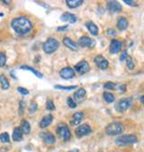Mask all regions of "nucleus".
<instances>
[{
	"instance_id": "1",
	"label": "nucleus",
	"mask_w": 144,
	"mask_h": 152,
	"mask_svg": "<svg viewBox=\"0 0 144 152\" xmlns=\"http://www.w3.org/2000/svg\"><path fill=\"white\" fill-rule=\"evenodd\" d=\"M11 26L14 31L20 35L28 34L33 29L32 22L24 16H19L13 19L11 22Z\"/></svg>"
},
{
	"instance_id": "2",
	"label": "nucleus",
	"mask_w": 144,
	"mask_h": 152,
	"mask_svg": "<svg viewBox=\"0 0 144 152\" xmlns=\"http://www.w3.org/2000/svg\"><path fill=\"white\" fill-rule=\"evenodd\" d=\"M60 47V42L54 38H49L42 45V50L47 54H51L55 52Z\"/></svg>"
},
{
	"instance_id": "3",
	"label": "nucleus",
	"mask_w": 144,
	"mask_h": 152,
	"mask_svg": "<svg viewBox=\"0 0 144 152\" xmlns=\"http://www.w3.org/2000/svg\"><path fill=\"white\" fill-rule=\"evenodd\" d=\"M124 132V126L120 123H111L105 127V132L107 135L115 136L119 135Z\"/></svg>"
},
{
	"instance_id": "4",
	"label": "nucleus",
	"mask_w": 144,
	"mask_h": 152,
	"mask_svg": "<svg viewBox=\"0 0 144 152\" xmlns=\"http://www.w3.org/2000/svg\"><path fill=\"white\" fill-rule=\"evenodd\" d=\"M138 141V138L135 135H123L115 140V144L118 146H128L134 144Z\"/></svg>"
},
{
	"instance_id": "5",
	"label": "nucleus",
	"mask_w": 144,
	"mask_h": 152,
	"mask_svg": "<svg viewBox=\"0 0 144 152\" xmlns=\"http://www.w3.org/2000/svg\"><path fill=\"white\" fill-rule=\"evenodd\" d=\"M57 133H58V135L60 136L61 139H62V140H65V141H68L71 138L70 130L67 126V124H61L59 126H58Z\"/></svg>"
},
{
	"instance_id": "6",
	"label": "nucleus",
	"mask_w": 144,
	"mask_h": 152,
	"mask_svg": "<svg viewBox=\"0 0 144 152\" xmlns=\"http://www.w3.org/2000/svg\"><path fill=\"white\" fill-rule=\"evenodd\" d=\"M92 132V129L90 128V126L88 124H82V125H79L76 131H75V133H76V136L77 138H82L86 135H88Z\"/></svg>"
},
{
	"instance_id": "7",
	"label": "nucleus",
	"mask_w": 144,
	"mask_h": 152,
	"mask_svg": "<svg viewBox=\"0 0 144 152\" xmlns=\"http://www.w3.org/2000/svg\"><path fill=\"white\" fill-rule=\"evenodd\" d=\"M131 104H132V99L130 98L121 99L120 101L117 102L116 104H115V109L120 113H123V112H125L131 106Z\"/></svg>"
},
{
	"instance_id": "8",
	"label": "nucleus",
	"mask_w": 144,
	"mask_h": 152,
	"mask_svg": "<svg viewBox=\"0 0 144 152\" xmlns=\"http://www.w3.org/2000/svg\"><path fill=\"white\" fill-rule=\"evenodd\" d=\"M75 70L79 73L80 75H83L85 73H88L90 70V66L88 61L86 60H81L76 66H75Z\"/></svg>"
},
{
	"instance_id": "9",
	"label": "nucleus",
	"mask_w": 144,
	"mask_h": 152,
	"mask_svg": "<svg viewBox=\"0 0 144 152\" xmlns=\"http://www.w3.org/2000/svg\"><path fill=\"white\" fill-rule=\"evenodd\" d=\"M94 61H95L96 67H97L99 69H102V70H105V69L108 68V66H109L108 60H107L105 57H103V56H101V55L96 56V57L94 58Z\"/></svg>"
},
{
	"instance_id": "10",
	"label": "nucleus",
	"mask_w": 144,
	"mask_h": 152,
	"mask_svg": "<svg viewBox=\"0 0 144 152\" xmlns=\"http://www.w3.org/2000/svg\"><path fill=\"white\" fill-rule=\"evenodd\" d=\"M78 44L82 48H93L96 44V42L88 36H82L78 41Z\"/></svg>"
},
{
	"instance_id": "11",
	"label": "nucleus",
	"mask_w": 144,
	"mask_h": 152,
	"mask_svg": "<svg viewBox=\"0 0 144 152\" xmlns=\"http://www.w3.org/2000/svg\"><path fill=\"white\" fill-rule=\"evenodd\" d=\"M60 76L64 79H70L75 77V70L72 68L66 67L60 71Z\"/></svg>"
},
{
	"instance_id": "12",
	"label": "nucleus",
	"mask_w": 144,
	"mask_h": 152,
	"mask_svg": "<svg viewBox=\"0 0 144 152\" xmlns=\"http://www.w3.org/2000/svg\"><path fill=\"white\" fill-rule=\"evenodd\" d=\"M107 9L112 13H119L123 9V7L117 1H109L107 2Z\"/></svg>"
},
{
	"instance_id": "13",
	"label": "nucleus",
	"mask_w": 144,
	"mask_h": 152,
	"mask_svg": "<svg viewBox=\"0 0 144 152\" xmlns=\"http://www.w3.org/2000/svg\"><path fill=\"white\" fill-rule=\"evenodd\" d=\"M123 43L118 40H112L110 44V52L112 54H116L118 53L122 49Z\"/></svg>"
},
{
	"instance_id": "14",
	"label": "nucleus",
	"mask_w": 144,
	"mask_h": 152,
	"mask_svg": "<svg viewBox=\"0 0 144 152\" xmlns=\"http://www.w3.org/2000/svg\"><path fill=\"white\" fill-rule=\"evenodd\" d=\"M40 137L46 144H54L56 141L54 135L50 132H42L40 134Z\"/></svg>"
},
{
	"instance_id": "15",
	"label": "nucleus",
	"mask_w": 144,
	"mask_h": 152,
	"mask_svg": "<svg viewBox=\"0 0 144 152\" xmlns=\"http://www.w3.org/2000/svg\"><path fill=\"white\" fill-rule=\"evenodd\" d=\"M84 119V113L82 112H77L76 113L73 114L71 120H70V124L73 125V126H76V125H78L82 120Z\"/></svg>"
},
{
	"instance_id": "16",
	"label": "nucleus",
	"mask_w": 144,
	"mask_h": 152,
	"mask_svg": "<svg viewBox=\"0 0 144 152\" xmlns=\"http://www.w3.org/2000/svg\"><path fill=\"white\" fill-rule=\"evenodd\" d=\"M61 20L62 22H68L69 23H74L77 21V16L71 13H65L61 16Z\"/></svg>"
},
{
	"instance_id": "17",
	"label": "nucleus",
	"mask_w": 144,
	"mask_h": 152,
	"mask_svg": "<svg viewBox=\"0 0 144 152\" xmlns=\"http://www.w3.org/2000/svg\"><path fill=\"white\" fill-rule=\"evenodd\" d=\"M63 44L67 47V48H69V50H78V46H77V44L75 42H73L70 38H69V37H64L63 38Z\"/></svg>"
},
{
	"instance_id": "18",
	"label": "nucleus",
	"mask_w": 144,
	"mask_h": 152,
	"mask_svg": "<svg viewBox=\"0 0 144 152\" xmlns=\"http://www.w3.org/2000/svg\"><path fill=\"white\" fill-rule=\"evenodd\" d=\"M52 121H53V115L48 114V115L44 116L42 119V121H40V127L42 129H44V128L48 127L49 125H50V124L52 123Z\"/></svg>"
},
{
	"instance_id": "19",
	"label": "nucleus",
	"mask_w": 144,
	"mask_h": 152,
	"mask_svg": "<svg viewBox=\"0 0 144 152\" xmlns=\"http://www.w3.org/2000/svg\"><path fill=\"white\" fill-rule=\"evenodd\" d=\"M86 91L84 88H79V89H77L76 92L74 93V96H74V99L75 100L80 102V101H82L84 99V97L86 96Z\"/></svg>"
},
{
	"instance_id": "20",
	"label": "nucleus",
	"mask_w": 144,
	"mask_h": 152,
	"mask_svg": "<svg viewBox=\"0 0 144 152\" xmlns=\"http://www.w3.org/2000/svg\"><path fill=\"white\" fill-rule=\"evenodd\" d=\"M129 23L127 21V19L125 17H120L117 21V28L120 30V31H124L128 28Z\"/></svg>"
},
{
	"instance_id": "21",
	"label": "nucleus",
	"mask_w": 144,
	"mask_h": 152,
	"mask_svg": "<svg viewBox=\"0 0 144 152\" xmlns=\"http://www.w3.org/2000/svg\"><path fill=\"white\" fill-rule=\"evenodd\" d=\"M86 26L88 27V31L90 32V34L94 36H96L98 35V27L96 25V23H94L93 22H88L86 23Z\"/></svg>"
},
{
	"instance_id": "22",
	"label": "nucleus",
	"mask_w": 144,
	"mask_h": 152,
	"mask_svg": "<svg viewBox=\"0 0 144 152\" xmlns=\"http://www.w3.org/2000/svg\"><path fill=\"white\" fill-rule=\"evenodd\" d=\"M83 0H66V4L69 8H76L83 4Z\"/></svg>"
},
{
	"instance_id": "23",
	"label": "nucleus",
	"mask_w": 144,
	"mask_h": 152,
	"mask_svg": "<svg viewBox=\"0 0 144 152\" xmlns=\"http://www.w3.org/2000/svg\"><path fill=\"white\" fill-rule=\"evenodd\" d=\"M20 129L23 132V133L28 134V133H30V132H31V125L27 121L23 120V121H22V123H21V128Z\"/></svg>"
},
{
	"instance_id": "24",
	"label": "nucleus",
	"mask_w": 144,
	"mask_h": 152,
	"mask_svg": "<svg viewBox=\"0 0 144 152\" xmlns=\"http://www.w3.org/2000/svg\"><path fill=\"white\" fill-rule=\"evenodd\" d=\"M23 132L20 128H15L13 132V140L15 141H20L23 140Z\"/></svg>"
},
{
	"instance_id": "25",
	"label": "nucleus",
	"mask_w": 144,
	"mask_h": 152,
	"mask_svg": "<svg viewBox=\"0 0 144 152\" xmlns=\"http://www.w3.org/2000/svg\"><path fill=\"white\" fill-rule=\"evenodd\" d=\"M0 84H1V86H2V88L4 89V90H7V89H8L9 88V86H10V84H9V82H8V79L7 78V77L5 76V75H0Z\"/></svg>"
},
{
	"instance_id": "26",
	"label": "nucleus",
	"mask_w": 144,
	"mask_h": 152,
	"mask_svg": "<svg viewBox=\"0 0 144 152\" xmlns=\"http://www.w3.org/2000/svg\"><path fill=\"white\" fill-rule=\"evenodd\" d=\"M21 69H25V70H30V71H32L36 77H38L39 78H42V73H40L39 71H37L36 69H34V68H32V67H29V66H21V68H20Z\"/></svg>"
},
{
	"instance_id": "27",
	"label": "nucleus",
	"mask_w": 144,
	"mask_h": 152,
	"mask_svg": "<svg viewBox=\"0 0 144 152\" xmlns=\"http://www.w3.org/2000/svg\"><path fill=\"white\" fill-rule=\"evenodd\" d=\"M103 97H104L105 101L106 103H108V104L114 102V99H115L114 96H113V95L111 94V93H109V92H105V93L103 94Z\"/></svg>"
},
{
	"instance_id": "28",
	"label": "nucleus",
	"mask_w": 144,
	"mask_h": 152,
	"mask_svg": "<svg viewBox=\"0 0 144 152\" xmlns=\"http://www.w3.org/2000/svg\"><path fill=\"white\" fill-rule=\"evenodd\" d=\"M54 88L56 89H61V90H67V91H69V90H73V89H76L77 88V86H55Z\"/></svg>"
},
{
	"instance_id": "29",
	"label": "nucleus",
	"mask_w": 144,
	"mask_h": 152,
	"mask_svg": "<svg viewBox=\"0 0 144 152\" xmlns=\"http://www.w3.org/2000/svg\"><path fill=\"white\" fill-rule=\"evenodd\" d=\"M126 60V66H127V68H128V69H134V67H135V65H134V62H133V60H132V58H131V57H127V58L125 59Z\"/></svg>"
},
{
	"instance_id": "30",
	"label": "nucleus",
	"mask_w": 144,
	"mask_h": 152,
	"mask_svg": "<svg viewBox=\"0 0 144 152\" xmlns=\"http://www.w3.org/2000/svg\"><path fill=\"white\" fill-rule=\"evenodd\" d=\"M0 140H1L3 143H8L9 140H10L8 133L7 132H4L2 134H0Z\"/></svg>"
},
{
	"instance_id": "31",
	"label": "nucleus",
	"mask_w": 144,
	"mask_h": 152,
	"mask_svg": "<svg viewBox=\"0 0 144 152\" xmlns=\"http://www.w3.org/2000/svg\"><path fill=\"white\" fill-rule=\"evenodd\" d=\"M7 62V56L4 52H0V68L4 67Z\"/></svg>"
},
{
	"instance_id": "32",
	"label": "nucleus",
	"mask_w": 144,
	"mask_h": 152,
	"mask_svg": "<svg viewBox=\"0 0 144 152\" xmlns=\"http://www.w3.org/2000/svg\"><path fill=\"white\" fill-rule=\"evenodd\" d=\"M104 87L108 90H115V88H116V84H114L113 82H106L104 85Z\"/></svg>"
},
{
	"instance_id": "33",
	"label": "nucleus",
	"mask_w": 144,
	"mask_h": 152,
	"mask_svg": "<svg viewBox=\"0 0 144 152\" xmlns=\"http://www.w3.org/2000/svg\"><path fill=\"white\" fill-rule=\"evenodd\" d=\"M55 104H54V103H53V101L52 100H48L47 102H46V109L47 110H49V111H53V110H55Z\"/></svg>"
},
{
	"instance_id": "34",
	"label": "nucleus",
	"mask_w": 144,
	"mask_h": 152,
	"mask_svg": "<svg viewBox=\"0 0 144 152\" xmlns=\"http://www.w3.org/2000/svg\"><path fill=\"white\" fill-rule=\"evenodd\" d=\"M67 104H68L69 107H70V108H76V107H77L76 102H75L74 99H72L71 97H69V98L67 99Z\"/></svg>"
},
{
	"instance_id": "35",
	"label": "nucleus",
	"mask_w": 144,
	"mask_h": 152,
	"mask_svg": "<svg viewBox=\"0 0 144 152\" xmlns=\"http://www.w3.org/2000/svg\"><path fill=\"white\" fill-rule=\"evenodd\" d=\"M24 108H25V102L20 101L19 102V113H20V115H23L24 113Z\"/></svg>"
},
{
	"instance_id": "36",
	"label": "nucleus",
	"mask_w": 144,
	"mask_h": 152,
	"mask_svg": "<svg viewBox=\"0 0 144 152\" xmlns=\"http://www.w3.org/2000/svg\"><path fill=\"white\" fill-rule=\"evenodd\" d=\"M38 109V105L36 103L33 102L31 104H30V107H29V111H30V113H34V112H36Z\"/></svg>"
},
{
	"instance_id": "37",
	"label": "nucleus",
	"mask_w": 144,
	"mask_h": 152,
	"mask_svg": "<svg viewBox=\"0 0 144 152\" xmlns=\"http://www.w3.org/2000/svg\"><path fill=\"white\" fill-rule=\"evenodd\" d=\"M17 91H18V92H19L20 94H22V95H23V96L29 94V90H27L26 88L22 87V86H18V87H17Z\"/></svg>"
},
{
	"instance_id": "38",
	"label": "nucleus",
	"mask_w": 144,
	"mask_h": 152,
	"mask_svg": "<svg viewBox=\"0 0 144 152\" xmlns=\"http://www.w3.org/2000/svg\"><path fill=\"white\" fill-rule=\"evenodd\" d=\"M127 57H128L127 51H126V50H124V51L122 53L121 57H120V60H121V61H124V60H125V59L127 58Z\"/></svg>"
},
{
	"instance_id": "39",
	"label": "nucleus",
	"mask_w": 144,
	"mask_h": 152,
	"mask_svg": "<svg viewBox=\"0 0 144 152\" xmlns=\"http://www.w3.org/2000/svg\"><path fill=\"white\" fill-rule=\"evenodd\" d=\"M124 2L125 4L129 5V6H133V7H135V6L137 5L135 1H129V0H124Z\"/></svg>"
},
{
	"instance_id": "40",
	"label": "nucleus",
	"mask_w": 144,
	"mask_h": 152,
	"mask_svg": "<svg viewBox=\"0 0 144 152\" xmlns=\"http://www.w3.org/2000/svg\"><path fill=\"white\" fill-rule=\"evenodd\" d=\"M67 28H68V25L60 26V27H58V28H57V31H58V32H62V31H64V30H66Z\"/></svg>"
},
{
	"instance_id": "41",
	"label": "nucleus",
	"mask_w": 144,
	"mask_h": 152,
	"mask_svg": "<svg viewBox=\"0 0 144 152\" xmlns=\"http://www.w3.org/2000/svg\"><path fill=\"white\" fill-rule=\"evenodd\" d=\"M107 34L108 35H116V33H115L113 30L109 29V30H107Z\"/></svg>"
},
{
	"instance_id": "42",
	"label": "nucleus",
	"mask_w": 144,
	"mask_h": 152,
	"mask_svg": "<svg viewBox=\"0 0 144 152\" xmlns=\"http://www.w3.org/2000/svg\"><path fill=\"white\" fill-rule=\"evenodd\" d=\"M119 88H120V90L122 91V92H125V91H126V86L125 85H120Z\"/></svg>"
},
{
	"instance_id": "43",
	"label": "nucleus",
	"mask_w": 144,
	"mask_h": 152,
	"mask_svg": "<svg viewBox=\"0 0 144 152\" xmlns=\"http://www.w3.org/2000/svg\"><path fill=\"white\" fill-rule=\"evenodd\" d=\"M69 152H79V150L77 149V148H75V149H72V150H70V151H69Z\"/></svg>"
},
{
	"instance_id": "44",
	"label": "nucleus",
	"mask_w": 144,
	"mask_h": 152,
	"mask_svg": "<svg viewBox=\"0 0 144 152\" xmlns=\"http://www.w3.org/2000/svg\"><path fill=\"white\" fill-rule=\"evenodd\" d=\"M143 97H144L143 96H140V102H141V104H143Z\"/></svg>"
},
{
	"instance_id": "45",
	"label": "nucleus",
	"mask_w": 144,
	"mask_h": 152,
	"mask_svg": "<svg viewBox=\"0 0 144 152\" xmlns=\"http://www.w3.org/2000/svg\"><path fill=\"white\" fill-rule=\"evenodd\" d=\"M0 152H1V151H0Z\"/></svg>"
}]
</instances>
